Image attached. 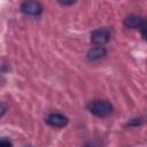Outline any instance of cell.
<instances>
[{"label": "cell", "instance_id": "1", "mask_svg": "<svg viewBox=\"0 0 147 147\" xmlns=\"http://www.w3.org/2000/svg\"><path fill=\"white\" fill-rule=\"evenodd\" d=\"M87 107L88 110L98 117H107L114 110L113 105L107 100H94Z\"/></svg>", "mask_w": 147, "mask_h": 147}, {"label": "cell", "instance_id": "4", "mask_svg": "<svg viewBox=\"0 0 147 147\" xmlns=\"http://www.w3.org/2000/svg\"><path fill=\"white\" fill-rule=\"evenodd\" d=\"M46 123L53 127H63L68 124V117L60 113H52L47 116Z\"/></svg>", "mask_w": 147, "mask_h": 147}, {"label": "cell", "instance_id": "6", "mask_svg": "<svg viewBox=\"0 0 147 147\" xmlns=\"http://www.w3.org/2000/svg\"><path fill=\"white\" fill-rule=\"evenodd\" d=\"M144 24H146L145 18L137 15H130L124 20V25L130 29H140Z\"/></svg>", "mask_w": 147, "mask_h": 147}, {"label": "cell", "instance_id": "2", "mask_svg": "<svg viewBox=\"0 0 147 147\" xmlns=\"http://www.w3.org/2000/svg\"><path fill=\"white\" fill-rule=\"evenodd\" d=\"M21 10L30 16H39L42 13L44 7L37 0H24L21 5Z\"/></svg>", "mask_w": 147, "mask_h": 147}, {"label": "cell", "instance_id": "10", "mask_svg": "<svg viewBox=\"0 0 147 147\" xmlns=\"http://www.w3.org/2000/svg\"><path fill=\"white\" fill-rule=\"evenodd\" d=\"M13 144L9 141V140H7V139H1L0 140V146H11Z\"/></svg>", "mask_w": 147, "mask_h": 147}, {"label": "cell", "instance_id": "8", "mask_svg": "<svg viewBox=\"0 0 147 147\" xmlns=\"http://www.w3.org/2000/svg\"><path fill=\"white\" fill-rule=\"evenodd\" d=\"M62 6H72L76 3L77 0H57Z\"/></svg>", "mask_w": 147, "mask_h": 147}, {"label": "cell", "instance_id": "7", "mask_svg": "<svg viewBox=\"0 0 147 147\" xmlns=\"http://www.w3.org/2000/svg\"><path fill=\"white\" fill-rule=\"evenodd\" d=\"M141 123H142L141 118H132L130 122H127V125H130V126H138Z\"/></svg>", "mask_w": 147, "mask_h": 147}, {"label": "cell", "instance_id": "9", "mask_svg": "<svg viewBox=\"0 0 147 147\" xmlns=\"http://www.w3.org/2000/svg\"><path fill=\"white\" fill-rule=\"evenodd\" d=\"M6 110H7V107H6L3 103H1V102H0V117H2V116L5 115Z\"/></svg>", "mask_w": 147, "mask_h": 147}, {"label": "cell", "instance_id": "3", "mask_svg": "<svg viewBox=\"0 0 147 147\" xmlns=\"http://www.w3.org/2000/svg\"><path fill=\"white\" fill-rule=\"evenodd\" d=\"M110 39V31L107 28H100L91 33V41L95 45L103 46Z\"/></svg>", "mask_w": 147, "mask_h": 147}, {"label": "cell", "instance_id": "5", "mask_svg": "<svg viewBox=\"0 0 147 147\" xmlns=\"http://www.w3.org/2000/svg\"><path fill=\"white\" fill-rule=\"evenodd\" d=\"M106 55H107V49L103 46L98 45V46H94V47L88 49V52L86 54V57H87L88 61L95 62V61H99V60L103 59Z\"/></svg>", "mask_w": 147, "mask_h": 147}]
</instances>
